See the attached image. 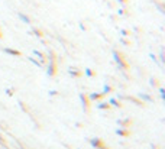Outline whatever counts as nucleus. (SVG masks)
<instances>
[{
  "label": "nucleus",
  "mask_w": 165,
  "mask_h": 149,
  "mask_svg": "<svg viewBox=\"0 0 165 149\" xmlns=\"http://www.w3.org/2000/svg\"><path fill=\"white\" fill-rule=\"evenodd\" d=\"M91 145L97 149H109L106 148V145H104V142L101 139H91Z\"/></svg>",
  "instance_id": "nucleus-4"
},
{
  "label": "nucleus",
  "mask_w": 165,
  "mask_h": 149,
  "mask_svg": "<svg viewBox=\"0 0 165 149\" xmlns=\"http://www.w3.org/2000/svg\"><path fill=\"white\" fill-rule=\"evenodd\" d=\"M58 71V59H57V55L54 51L49 52V64H48V75L49 77H54Z\"/></svg>",
  "instance_id": "nucleus-1"
},
{
  "label": "nucleus",
  "mask_w": 165,
  "mask_h": 149,
  "mask_svg": "<svg viewBox=\"0 0 165 149\" xmlns=\"http://www.w3.org/2000/svg\"><path fill=\"white\" fill-rule=\"evenodd\" d=\"M6 54H10V55H14V57H20L22 55V52L20 51H18V49H10V48H5L3 49Z\"/></svg>",
  "instance_id": "nucleus-7"
},
{
  "label": "nucleus",
  "mask_w": 165,
  "mask_h": 149,
  "mask_svg": "<svg viewBox=\"0 0 165 149\" xmlns=\"http://www.w3.org/2000/svg\"><path fill=\"white\" fill-rule=\"evenodd\" d=\"M84 74H87L89 77H94V75H96V72L93 71V70H90V68H89V70H85V71H84Z\"/></svg>",
  "instance_id": "nucleus-15"
},
{
  "label": "nucleus",
  "mask_w": 165,
  "mask_h": 149,
  "mask_svg": "<svg viewBox=\"0 0 165 149\" xmlns=\"http://www.w3.org/2000/svg\"><path fill=\"white\" fill-rule=\"evenodd\" d=\"M0 38H2V32H0Z\"/></svg>",
  "instance_id": "nucleus-19"
},
{
  "label": "nucleus",
  "mask_w": 165,
  "mask_h": 149,
  "mask_svg": "<svg viewBox=\"0 0 165 149\" xmlns=\"http://www.w3.org/2000/svg\"><path fill=\"white\" fill-rule=\"evenodd\" d=\"M70 74L72 75V77H77V78H78V77H81V75H83L84 72L80 71L78 68H70Z\"/></svg>",
  "instance_id": "nucleus-6"
},
{
  "label": "nucleus",
  "mask_w": 165,
  "mask_h": 149,
  "mask_svg": "<svg viewBox=\"0 0 165 149\" xmlns=\"http://www.w3.org/2000/svg\"><path fill=\"white\" fill-rule=\"evenodd\" d=\"M119 2H120V3H122V5H125V6H126L127 3H129V0H119Z\"/></svg>",
  "instance_id": "nucleus-18"
},
{
  "label": "nucleus",
  "mask_w": 165,
  "mask_h": 149,
  "mask_svg": "<svg viewBox=\"0 0 165 149\" xmlns=\"http://www.w3.org/2000/svg\"><path fill=\"white\" fill-rule=\"evenodd\" d=\"M125 99H127L129 101H133V103H135V104H138V106H143V103H142L141 100L135 99V97H125Z\"/></svg>",
  "instance_id": "nucleus-9"
},
{
  "label": "nucleus",
  "mask_w": 165,
  "mask_h": 149,
  "mask_svg": "<svg viewBox=\"0 0 165 149\" xmlns=\"http://www.w3.org/2000/svg\"><path fill=\"white\" fill-rule=\"evenodd\" d=\"M109 103H110V104H114L116 107H122V103H120V101H118V100H114V99H112Z\"/></svg>",
  "instance_id": "nucleus-13"
},
{
  "label": "nucleus",
  "mask_w": 165,
  "mask_h": 149,
  "mask_svg": "<svg viewBox=\"0 0 165 149\" xmlns=\"http://www.w3.org/2000/svg\"><path fill=\"white\" fill-rule=\"evenodd\" d=\"M80 99H81V101H83L84 111H89V110H90V99H89V96L83 93V94H80Z\"/></svg>",
  "instance_id": "nucleus-3"
},
{
  "label": "nucleus",
  "mask_w": 165,
  "mask_h": 149,
  "mask_svg": "<svg viewBox=\"0 0 165 149\" xmlns=\"http://www.w3.org/2000/svg\"><path fill=\"white\" fill-rule=\"evenodd\" d=\"M113 55H114V59H116V62H118L119 67L123 68V70H129V62L126 61V57H125L122 52H119V51H114Z\"/></svg>",
  "instance_id": "nucleus-2"
},
{
  "label": "nucleus",
  "mask_w": 165,
  "mask_h": 149,
  "mask_svg": "<svg viewBox=\"0 0 165 149\" xmlns=\"http://www.w3.org/2000/svg\"><path fill=\"white\" fill-rule=\"evenodd\" d=\"M33 32H35V35L38 36V38H43V32L41 30V29H38V28H33Z\"/></svg>",
  "instance_id": "nucleus-12"
},
{
  "label": "nucleus",
  "mask_w": 165,
  "mask_h": 149,
  "mask_svg": "<svg viewBox=\"0 0 165 149\" xmlns=\"http://www.w3.org/2000/svg\"><path fill=\"white\" fill-rule=\"evenodd\" d=\"M97 107H99L100 110H106V109L109 110V109H110L112 106H110V103H100V104H99Z\"/></svg>",
  "instance_id": "nucleus-10"
},
{
  "label": "nucleus",
  "mask_w": 165,
  "mask_h": 149,
  "mask_svg": "<svg viewBox=\"0 0 165 149\" xmlns=\"http://www.w3.org/2000/svg\"><path fill=\"white\" fill-rule=\"evenodd\" d=\"M151 84H152V86H155V87H158V80H156V78H152Z\"/></svg>",
  "instance_id": "nucleus-17"
},
{
  "label": "nucleus",
  "mask_w": 165,
  "mask_h": 149,
  "mask_svg": "<svg viewBox=\"0 0 165 149\" xmlns=\"http://www.w3.org/2000/svg\"><path fill=\"white\" fill-rule=\"evenodd\" d=\"M110 91H112V87H110V86H106V87H104L103 94H106V93H110Z\"/></svg>",
  "instance_id": "nucleus-16"
},
{
  "label": "nucleus",
  "mask_w": 165,
  "mask_h": 149,
  "mask_svg": "<svg viewBox=\"0 0 165 149\" xmlns=\"http://www.w3.org/2000/svg\"><path fill=\"white\" fill-rule=\"evenodd\" d=\"M19 18L22 20H23V22H26V23H31V19H29L28 16H25V14H22V13H19Z\"/></svg>",
  "instance_id": "nucleus-14"
},
{
  "label": "nucleus",
  "mask_w": 165,
  "mask_h": 149,
  "mask_svg": "<svg viewBox=\"0 0 165 149\" xmlns=\"http://www.w3.org/2000/svg\"><path fill=\"white\" fill-rule=\"evenodd\" d=\"M116 133H118V135H120V136H129V135H130V130H129V129L125 130V127H123V129H118V130H116Z\"/></svg>",
  "instance_id": "nucleus-8"
},
{
  "label": "nucleus",
  "mask_w": 165,
  "mask_h": 149,
  "mask_svg": "<svg viewBox=\"0 0 165 149\" xmlns=\"http://www.w3.org/2000/svg\"><path fill=\"white\" fill-rule=\"evenodd\" d=\"M103 97H104L103 93H93V94L89 96V99H90V101H99V100H101Z\"/></svg>",
  "instance_id": "nucleus-5"
},
{
  "label": "nucleus",
  "mask_w": 165,
  "mask_h": 149,
  "mask_svg": "<svg viewBox=\"0 0 165 149\" xmlns=\"http://www.w3.org/2000/svg\"><path fill=\"white\" fill-rule=\"evenodd\" d=\"M119 125L125 126V129H126L127 126H130V125H132V120H130V119H127V120H119Z\"/></svg>",
  "instance_id": "nucleus-11"
}]
</instances>
